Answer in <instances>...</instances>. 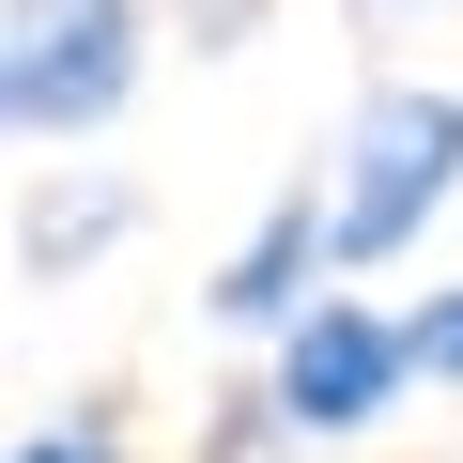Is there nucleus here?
<instances>
[{
  "label": "nucleus",
  "instance_id": "7",
  "mask_svg": "<svg viewBox=\"0 0 463 463\" xmlns=\"http://www.w3.org/2000/svg\"><path fill=\"white\" fill-rule=\"evenodd\" d=\"M417 325V371H463V294H432V309H402Z\"/></svg>",
  "mask_w": 463,
  "mask_h": 463
},
{
  "label": "nucleus",
  "instance_id": "4",
  "mask_svg": "<svg viewBox=\"0 0 463 463\" xmlns=\"http://www.w3.org/2000/svg\"><path fill=\"white\" fill-rule=\"evenodd\" d=\"M325 263H340V201H309V185H294V201L248 232V248H232V279H216V325H294V309H325V294H309Z\"/></svg>",
  "mask_w": 463,
  "mask_h": 463
},
{
  "label": "nucleus",
  "instance_id": "5",
  "mask_svg": "<svg viewBox=\"0 0 463 463\" xmlns=\"http://www.w3.org/2000/svg\"><path fill=\"white\" fill-rule=\"evenodd\" d=\"M109 216H124V201H78V216H32V232H16V263L47 279V263H78V248H109Z\"/></svg>",
  "mask_w": 463,
  "mask_h": 463
},
{
  "label": "nucleus",
  "instance_id": "6",
  "mask_svg": "<svg viewBox=\"0 0 463 463\" xmlns=\"http://www.w3.org/2000/svg\"><path fill=\"white\" fill-rule=\"evenodd\" d=\"M16 463H124V432H109V417H62V432H32Z\"/></svg>",
  "mask_w": 463,
  "mask_h": 463
},
{
  "label": "nucleus",
  "instance_id": "1",
  "mask_svg": "<svg viewBox=\"0 0 463 463\" xmlns=\"http://www.w3.org/2000/svg\"><path fill=\"white\" fill-rule=\"evenodd\" d=\"M463 185V93H371L355 109V155H340V263H402L432 201Z\"/></svg>",
  "mask_w": 463,
  "mask_h": 463
},
{
  "label": "nucleus",
  "instance_id": "2",
  "mask_svg": "<svg viewBox=\"0 0 463 463\" xmlns=\"http://www.w3.org/2000/svg\"><path fill=\"white\" fill-rule=\"evenodd\" d=\"M124 93H139V0H16V32H0L16 139H93Z\"/></svg>",
  "mask_w": 463,
  "mask_h": 463
},
{
  "label": "nucleus",
  "instance_id": "3",
  "mask_svg": "<svg viewBox=\"0 0 463 463\" xmlns=\"http://www.w3.org/2000/svg\"><path fill=\"white\" fill-rule=\"evenodd\" d=\"M402 371H417V325H386V309H340V294H325V309H294V340H279V386H263V402H279L294 432H371Z\"/></svg>",
  "mask_w": 463,
  "mask_h": 463
}]
</instances>
